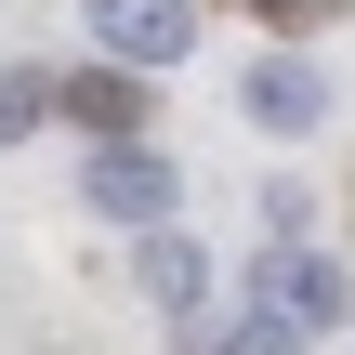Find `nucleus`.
<instances>
[{
    "label": "nucleus",
    "instance_id": "5",
    "mask_svg": "<svg viewBox=\"0 0 355 355\" xmlns=\"http://www.w3.org/2000/svg\"><path fill=\"white\" fill-rule=\"evenodd\" d=\"M250 119H263V132H316V119H329V79H316L303 53H277V66H250Z\"/></svg>",
    "mask_w": 355,
    "mask_h": 355
},
{
    "label": "nucleus",
    "instance_id": "1",
    "mask_svg": "<svg viewBox=\"0 0 355 355\" xmlns=\"http://www.w3.org/2000/svg\"><path fill=\"white\" fill-rule=\"evenodd\" d=\"M79 13H92V40H105L119 66H145V79L198 53V0H79Z\"/></svg>",
    "mask_w": 355,
    "mask_h": 355
},
{
    "label": "nucleus",
    "instance_id": "6",
    "mask_svg": "<svg viewBox=\"0 0 355 355\" xmlns=\"http://www.w3.org/2000/svg\"><path fill=\"white\" fill-rule=\"evenodd\" d=\"M132 79H145V66H119V53H105V66H79V79H66V105H79L105 145H132V119H145V92H132Z\"/></svg>",
    "mask_w": 355,
    "mask_h": 355
},
{
    "label": "nucleus",
    "instance_id": "2",
    "mask_svg": "<svg viewBox=\"0 0 355 355\" xmlns=\"http://www.w3.org/2000/svg\"><path fill=\"white\" fill-rule=\"evenodd\" d=\"M171 198H184V171L132 132V145H92V211L105 224H171Z\"/></svg>",
    "mask_w": 355,
    "mask_h": 355
},
{
    "label": "nucleus",
    "instance_id": "8",
    "mask_svg": "<svg viewBox=\"0 0 355 355\" xmlns=\"http://www.w3.org/2000/svg\"><path fill=\"white\" fill-rule=\"evenodd\" d=\"M53 119V79H26V66H0V145H26Z\"/></svg>",
    "mask_w": 355,
    "mask_h": 355
},
{
    "label": "nucleus",
    "instance_id": "3",
    "mask_svg": "<svg viewBox=\"0 0 355 355\" xmlns=\"http://www.w3.org/2000/svg\"><path fill=\"white\" fill-rule=\"evenodd\" d=\"M343 263H329V250H303V237H290V250H263V316H290V329H303V343H316V329H343Z\"/></svg>",
    "mask_w": 355,
    "mask_h": 355
},
{
    "label": "nucleus",
    "instance_id": "7",
    "mask_svg": "<svg viewBox=\"0 0 355 355\" xmlns=\"http://www.w3.org/2000/svg\"><path fill=\"white\" fill-rule=\"evenodd\" d=\"M211 355H316V343H303L290 316H263V303H250L237 329H211Z\"/></svg>",
    "mask_w": 355,
    "mask_h": 355
},
{
    "label": "nucleus",
    "instance_id": "4",
    "mask_svg": "<svg viewBox=\"0 0 355 355\" xmlns=\"http://www.w3.org/2000/svg\"><path fill=\"white\" fill-rule=\"evenodd\" d=\"M132 263H145V303H171L184 329L211 316V263H198V237H171V224H145V250H132Z\"/></svg>",
    "mask_w": 355,
    "mask_h": 355
},
{
    "label": "nucleus",
    "instance_id": "9",
    "mask_svg": "<svg viewBox=\"0 0 355 355\" xmlns=\"http://www.w3.org/2000/svg\"><path fill=\"white\" fill-rule=\"evenodd\" d=\"M263 13H316V0H263Z\"/></svg>",
    "mask_w": 355,
    "mask_h": 355
}]
</instances>
